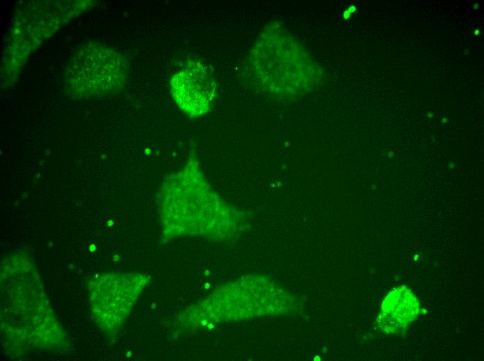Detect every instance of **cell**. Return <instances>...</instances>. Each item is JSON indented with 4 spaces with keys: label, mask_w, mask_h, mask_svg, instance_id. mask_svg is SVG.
<instances>
[{
    "label": "cell",
    "mask_w": 484,
    "mask_h": 361,
    "mask_svg": "<svg viewBox=\"0 0 484 361\" xmlns=\"http://www.w3.org/2000/svg\"><path fill=\"white\" fill-rule=\"evenodd\" d=\"M3 265L8 268L9 276L1 277L15 290L26 308L11 296L1 293V315L14 314L1 319L8 322L14 320L3 332L14 326L11 338L17 344L47 349L58 347V344L65 342V335L49 305L31 260L24 253H17L6 258Z\"/></svg>",
    "instance_id": "1"
},
{
    "label": "cell",
    "mask_w": 484,
    "mask_h": 361,
    "mask_svg": "<svg viewBox=\"0 0 484 361\" xmlns=\"http://www.w3.org/2000/svg\"><path fill=\"white\" fill-rule=\"evenodd\" d=\"M65 75L67 91L76 97L106 95L124 87L128 63L116 50L90 43L74 54Z\"/></svg>",
    "instance_id": "2"
},
{
    "label": "cell",
    "mask_w": 484,
    "mask_h": 361,
    "mask_svg": "<svg viewBox=\"0 0 484 361\" xmlns=\"http://www.w3.org/2000/svg\"><path fill=\"white\" fill-rule=\"evenodd\" d=\"M147 279L142 275L107 274L89 285L93 315L102 330L115 331L126 319Z\"/></svg>",
    "instance_id": "3"
},
{
    "label": "cell",
    "mask_w": 484,
    "mask_h": 361,
    "mask_svg": "<svg viewBox=\"0 0 484 361\" xmlns=\"http://www.w3.org/2000/svg\"><path fill=\"white\" fill-rule=\"evenodd\" d=\"M170 85L175 102L184 112L198 117L209 110L216 85L213 76L200 62H187L172 76Z\"/></svg>",
    "instance_id": "4"
},
{
    "label": "cell",
    "mask_w": 484,
    "mask_h": 361,
    "mask_svg": "<svg viewBox=\"0 0 484 361\" xmlns=\"http://www.w3.org/2000/svg\"><path fill=\"white\" fill-rule=\"evenodd\" d=\"M419 304L406 287L390 292L384 299L378 318L379 327L387 334L403 332L417 317Z\"/></svg>",
    "instance_id": "5"
},
{
    "label": "cell",
    "mask_w": 484,
    "mask_h": 361,
    "mask_svg": "<svg viewBox=\"0 0 484 361\" xmlns=\"http://www.w3.org/2000/svg\"><path fill=\"white\" fill-rule=\"evenodd\" d=\"M349 15H350V12H349L348 11L345 12V13H344V17H345L346 19H348V17H349Z\"/></svg>",
    "instance_id": "6"
}]
</instances>
